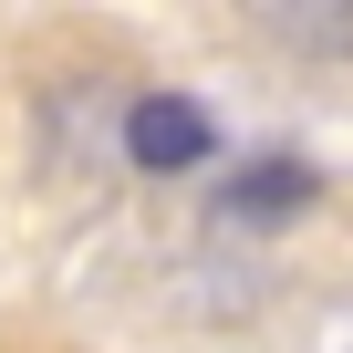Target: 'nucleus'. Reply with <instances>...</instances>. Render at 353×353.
<instances>
[{"label": "nucleus", "mask_w": 353, "mask_h": 353, "mask_svg": "<svg viewBox=\"0 0 353 353\" xmlns=\"http://www.w3.org/2000/svg\"><path fill=\"white\" fill-rule=\"evenodd\" d=\"M208 145H219V125H208V104H188V94H135V104H125V156H135L145 176H188V166H208Z\"/></svg>", "instance_id": "obj_1"}, {"label": "nucleus", "mask_w": 353, "mask_h": 353, "mask_svg": "<svg viewBox=\"0 0 353 353\" xmlns=\"http://www.w3.org/2000/svg\"><path fill=\"white\" fill-rule=\"evenodd\" d=\"M312 188H322V176L301 166V156H260L250 176H229V219H291V208H312Z\"/></svg>", "instance_id": "obj_2"}]
</instances>
